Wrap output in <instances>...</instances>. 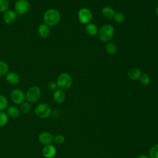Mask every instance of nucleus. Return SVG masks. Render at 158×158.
<instances>
[{
	"label": "nucleus",
	"mask_w": 158,
	"mask_h": 158,
	"mask_svg": "<svg viewBox=\"0 0 158 158\" xmlns=\"http://www.w3.org/2000/svg\"><path fill=\"white\" fill-rule=\"evenodd\" d=\"M78 18L81 23L86 25L91 22L93 19V14L89 9L83 7L79 10L78 12Z\"/></svg>",
	"instance_id": "obj_6"
},
{
	"label": "nucleus",
	"mask_w": 158,
	"mask_h": 158,
	"mask_svg": "<svg viewBox=\"0 0 158 158\" xmlns=\"http://www.w3.org/2000/svg\"><path fill=\"white\" fill-rule=\"evenodd\" d=\"M56 153L57 149L52 144L44 146L42 149V154L45 158H53Z\"/></svg>",
	"instance_id": "obj_10"
},
{
	"label": "nucleus",
	"mask_w": 158,
	"mask_h": 158,
	"mask_svg": "<svg viewBox=\"0 0 158 158\" xmlns=\"http://www.w3.org/2000/svg\"><path fill=\"white\" fill-rule=\"evenodd\" d=\"M57 86L60 89L65 90L70 88L72 84V78L70 74L66 72L62 73L57 79Z\"/></svg>",
	"instance_id": "obj_5"
},
{
	"label": "nucleus",
	"mask_w": 158,
	"mask_h": 158,
	"mask_svg": "<svg viewBox=\"0 0 158 158\" xmlns=\"http://www.w3.org/2000/svg\"><path fill=\"white\" fill-rule=\"evenodd\" d=\"M106 51L107 54L110 55L114 54L117 51V46L112 42H108L105 47Z\"/></svg>",
	"instance_id": "obj_20"
},
{
	"label": "nucleus",
	"mask_w": 158,
	"mask_h": 158,
	"mask_svg": "<svg viewBox=\"0 0 158 158\" xmlns=\"http://www.w3.org/2000/svg\"><path fill=\"white\" fill-rule=\"evenodd\" d=\"M41 90L37 86H32L28 89L25 93V101L32 104L37 102L41 98Z\"/></svg>",
	"instance_id": "obj_3"
},
{
	"label": "nucleus",
	"mask_w": 158,
	"mask_h": 158,
	"mask_svg": "<svg viewBox=\"0 0 158 158\" xmlns=\"http://www.w3.org/2000/svg\"><path fill=\"white\" fill-rule=\"evenodd\" d=\"M11 1H16V0H11Z\"/></svg>",
	"instance_id": "obj_32"
},
{
	"label": "nucleus",
	"mask_w": 158,
	"mask_h": 158,
	"mask_svg": "<svg viewBox=\"0 0 158 158\" xmlns=\"http://www.w3.org/2000/svg\"><path fill=\"white\" fill-rule=\"evenodd\" d=\"M17 15L16 12L12 10H7L4 12L3 15V20L5 23L7 25L12 24L16 20Z\"/></svg>",
	"instance_id": "obj_11"
},
{
	"label": "nucleus",
	"mask_w": 158,
	"mask_h": 158,
	"mask_svg": "<svg viewBox=\"0 0 158 158\" xmlns=\"http://www.w3.org/2000/svg\"><path fill=\"white\" fill-rule=\"evenodd\" d=\"M9 72V66L7 64L0 60V76H5Z\"/></svg>",
	"instance_id": "obj_22"
},
{
	"label": "nucleus",
	"mask_w": 158,
	"mask_h": 158,
	"mask_svg": "<svg viewBox=\"0 0 158 158\" xmlns=\"http://www.w3.org/2000/svg\"><path fill=\"white\" fill-rule=\"evenodd\" d=\"M5 76L6 81L10 85H17L20 81L19 75L14 72H8Z\"/></svg>",
	"instance_id": "obj_12"
},
{
	"label": "nucleus",
	"mask_w": 158,
	"mask_h": 158,
	"mask_svg": "<svg viewBox=\"0 0 158 158\" xmlns=\"http://www.w3.org/2000/svg\"><path fill=\"white\" fill-rule=\"evenodd\" d=\"M52 98L54 101L57 104H61L64 102L65 99V94L63 90L56 89L54 91L52 94Z\"/></svg>",
	"instance_id": "obj_13"
},
{
	"label": "nucleus",
	"mask_w": 158,
	"mask_h": 158,
	"mask_svg": "<svg viewBox=\"0 0 158 158\" xmlns=\"http://www.w3.org/2000/svg\"><path fill=\"white\" fill-rule=\"evenodd\" d=\"M57 86L56 82L54 81H51L48 85V89L50 91H56L57 89Z\"/></svg>",
	"instance_id": "obj_29"
},
{
	"label": "nucleus",
	"mask_w": 158,
	"mask_h": 158,
	"mask_svg": "<svg viewBox=\"0 0 158 158\" xmlns=\"http://www.w3.org/2000/svg\"><path fill=\"white\" fill-rule=\"evenodd\" d=\"M85 31L86 33L90 36H94L98 33V27L93 23H89L85 26Z\"/></svg>",
	"instance_id": "obj_18"
},
{
	"label": "nucleus",
	"mask_w": 158,
	"mask_h": 158,
	"mask_svg": "<svg viewBox=\"0 0 158 158\" xmlns=\"http://www.w3.org/2000/svg\"><path fill=\"white\" fill-rule=\"evenodd\" d=\"M115 10L109 6H106L104 7L101 10V14L104 17H105L107 19H113L114 17V15L115 14Z\"/></svg>",
	"instance_id": "obj_15"
},
{
	"label": "nucleus",
	"mask_w": 158,
	"mask_h": 158,
	"mask_svg": "<svg viewBox=\"0 0 158 158\" xmlns=\"http://www.w3.org/2000/svg\"><path fill=\"white\" fill-rule=\"evenodd\" d=\"M139 80H140V82L144 85H148L151 81V78L149 75L146 73L141 75Z\"/></svg>",
	"instance_id": "obj_27"
},
{
	"label": "nucleus",
	"mask_w": 158,
	"mask_h": 158,
	"mask_svg": "<svg viewBox=\"0 0 158 158\" xmlns=\"http://www.w3.org/2000/svg\"><path fill=\"white\" fill-rule=\"evenodd\" d=\"M9 121V116L4 111H0V127H4Z\"/></svg>",
	"instance_id": "obj_21"
},
{
	"label": "nucleus",
	"mask_w": 158,
	"mask_h": 158,
	"mask_svg": "<svg viewBox=\"0 0 158 158\" xmlns=\"http://www.w3.org/2000/svg\"><path fill=\"white\" fill-rule=\"evenodd\" d=\"M7 114L8 115L9 117L11 118H17L20 115V110L19 108L15 106H8L6 109V112Z\"/></svg>",
	"instance_id": "obj_16"
},
{
	"label": "nucleus",
	"mask_w": 158,
	"mask_h": 158,
	"mask_svg": "<svg viewBox=\"0 0 158 158\" xmlns=\"http://www.w3.org/2000/svg\"><path fill=\"white\" fill-rule=\"evenodd\" d=\"M60 20V14L59 12L54 9H48L43 15V21L49 27L55 26Z\"/></svg>",
	"instance_id": "obj_1"
},
{
	"label": "nucleus",
	"mask_w": 158,
	"mask_h": 158,
	"mask_svg": "<svg viewBox=\"0 0 158 158\" xmlns=\"http://www.w3.org/2000/svg\"><path fill=\"white\" fill-rule=\"evenodd\" d=\"M114 20L118 23H121L122 22H123L125 20V15L123 13L118 12H116L114 17Z\"/></svg>",
	"instance_id": "obj_25"
},
{
	"label": "nucleus",
	"mask_w": 158,
	"mask_h": 158,
	"mask_svg": "<svg viewBox=\"0 0 158 158\" xmlns=\"http://www.w3.org/2000/svg\"><path fill=\"white\" fill-rule=\"evenodd\" d=\"M141 71L138 68H132L128 72V77L132 80L139 79L141 76Z\"/></svg>",
	"instance_id": "obj_17"
},
{
	"label": "nucleus",
	"mask_w": 158,
	"mask_h": 158,
	"mask_svg": "<svg viewBox=\"0 0 158 158\" xmlns=\"http://www.w3.org/2000/svg\"><path fill=\"white\" fill-rule=\"evenodd\" d=\"M137 158H149V157L146 156H145V155H140Z\"/></svg>",
	"instance_id": "obj_30"
},
{
	"label": "nucleus",
	"mask_w": 158,
	"mask_h": 158,
	"mask_svg": "<svg viewBox=\"0 0 158 158\" xmlns=\"http://www.w3.org/2000/svg\"><path fill=\"white\" fill-rule=\"evenodd\" d=\"M98 37L102 42L110 41L114 34V28L112 25L110 24H106L101 27L98 31Z\"/></svg>",
	"instance_id": "obj_2"
},
{
	"label": "nucleus",
	"mask_w": 158,
	"mask_h": 158,
	"mask_svg": "<svg viewBox=\"0 0 158 158\" xmlns=\"http://www.w3.org/2000/svg\"><path fill=\"white\" fill-rule=\"evenodd\" d=\"M9 7L8 0H0V12H5Z\"/></svg>",
	"instance_id": "obj_26"
},
{
	"label": "nucleus",
	"mask_w": 158,
	"mask_h": 158,
	"mask_svg": "<svg viewBox=\"0 0 158 158\" xmlns=\"http://www.w3.org/2000/svg\"><path fill=\"white\" fill-rule=\"evenodd\" d=\"M156 14L157 16L158 17V6L156 7Z\"/></svg>",
	"instance_id": "obj_31"
},
{
	"label": "nucleus",
	"mask_w": 158,
	"mask_h": 158,
	"mask_svg": "<svg viewBox=\"0 0 158 158\" xmlns=\"http://www.w3.org/2000/svg\"><path fill=\"white\" fill-rule=\"evenodd\" d=\"M35 114L40 118H46L51 115L52 109L48 104L41 102L36 106L35 109Z\"/></svg>",
	"instance_id": "obj_4"
},
{
	"label": "nucleus",
	"mask_w": 158,
	"mask_h": 158,
	"mask_svg": "<svg viewBox=\"0 0 158 158\" xmlns=\"http://www.w3.org/2000/svg\"><path fill=\"white\" fill-rule=\"evenodd\" d=\"M8 107V100L7 98L0 94V111H4Z\"/></svg>",
	"instance_id": "obj_23"
},
{
	"label": "nucleus",
	"mask_w": 158,
	"mask_h": 158,
	"mask_svg": "<svg viewBox=\"0 0 158 158\" xmlns=\"http://www.w3.org/2000/svg\"><path fill=\"white\" fill-rule=\"evenodd\" d=\"M150 158H158V144L153 145L149 152Z\"/></svg>",
	"instance_id": "obj_24"
},
{
	"label": "nucleus",
	"mask_w": 158,
	"mask_h": 158,
	"mask_svg": "<svg viewBox=\"0 0 158 158\" xmlns=\"http://www.w3.org/2000/svg\"><path fill=\"white\" fill-rule=\"evenodd\" d=\"M38 35L43 38H46L50 35V28L48 25L45 23H41L38 28Z\"/></svg>",
	"instance_id": "obj_14"
},
{
	"label": "nucleus",
	"mask_w": 158,
	"mask_h": 158,
	"mask_svg": "<svg viewBox=\"0 0 158 158\" xmlns=\"http://www.w3.org/2000/svg\"><path fill=\"white\" fill-rule=\"evenodd\" d=\"M10 99L14 104L20 105L25 101V94L22 89L15 88L10 93Z\"/></svg>",
	"instance_id": "obj_8"
},
{
	"label": "nucleus",
	"mask_w": 158,
	"mask_h": 158,
	"mask_svg": "<svg viewBox=\"0 0 158 158\" xmlns=\"http://www.w3.org/2000/svg\"><path fill=\"white\" fill-rule=\"evenodd\" d=\"M14 9L17 14L23 15L30 10V4L27 0H17L15 3Z\"/></svg>",
	"instance_id": "obj_7"
},
{
	"label": "nucleus",
	"mask_w": 158,
	"mask_h": 158,
	"mask_svg": "<svg viewBox=\"0 0 158 158\" xmlns=\"http://www.w3.org/2000/svg\"><path fill=\"white\" fill-rule=\"evenodd\" d=\"M20 112L23 114H28L31 110V106L30 103L28 102L27 101H25L20 105L19 108Z\"/></svg>",
	"instance_id": "obj_19"
},
{
	"label": "nucleus",
	"mask_w": 158,
	"mask_h": 158,
	"mask_svg": "<svg viewBox=\"0 0 158 158\" xmlns=\"http://www.w3.org/2000/svg\"><path fill=\"white\" fill-rule=\"evenodd\" d=\"M65 141V137L64 135L61 134H58L54 136V141L56 144H62Z\"/></svg>",
	"instance_id": "obj_28"
},
{
	"label": "nucleus",
	"mask_w": 158,
	"mask_h": 158,
	"mask_svg": "<svg viewBox=\"0 0 158 158\" xmlns=\"http://www.w3.org/2000/svg\"><path fill=\"white\" fill-rule=\"evenodd\" d=\"M38 141L41 144H43L44 146L51 144L54 141V136L49 131H42L41 132L39 135H38Z\"/></svg>",
	"instance_id": "obj_9"
}]
</instances>
